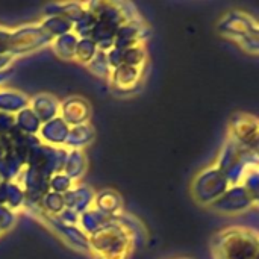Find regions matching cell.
Wrapping results in <instances>:
<instances>
[{
  "label": "cell",
  "instance_id": "4316f807",
  "mask_svg": "<svg viewBox=\"0 0 259 259\" xmlns=\"http://www.w3.org/2000/svg\"><path fill=\"white\" fill-rule=\"evenodd\" d=\"M39 209L44 211L46 214L49 215H53V217H58L64 209H65V202H64V196L62 194H58V193H53V191H49L42 200L39 202Z\"/></svg>",
  "mask_w": 259,
  "mask_h": 259
},
{
  "label": "cell",
  "instance_id": "f546056e",
  "mask_svg": "<svg viewBox=\"0 0 259 259\" xmlns=\"http://www.w3.org/2000/svg\"><path fill=\"white\" fill-rule=\"evenodd\" d=\"M85 68H87L91 74H94L96 77H100V79H105V80L109 79L111 71H112V68L109 67L108 58H106V52H100V50H99L97 55L93 58V61H91L88 65H85Z\"/></svg>",
  "mask_w": 259,
  "mask_h": 259
},
{
  "label": "cell",
  "instance_id": "74e56055",
  "mask_svg": "<svg viewBox=\"0 0 259 259\" xmlns=\"http://www.w3.org/2000/svg\"><path fill=\"white\" fill-rule=\"evenodd\" d=\"M12 73H14V68H9L6 71H0V88H3V85L12 77Z\"/></svg>",
  "mask_w": 259,
  "mask_h": 259
},
{
  "label": "cell",
  "instance_id": "ffe728a7",
  "mask_svg": "<svg viewBox=\"0 0 259 259\" xmlns=\"http://www.w3.org/2000/svg\"><path fill=\"white\" fill-rule=\"evenodd\" d=\"M94 138H96V129L91 124V121L80 124V126L70 127L65 149L67 150H85V147H88L94 141Z\"/></svg>",
  "mask_w": 259,
  "mask_h": 259
},
{
  "label": "cell",
  "instance_id": "7c38bea8",
  "mask_svg": "<svg viewBox=\"0 0 259 259\" xmlns=\"http://www.w3.org/2000/svg\"><path fill=\"white\" fill-rule=\"evenodd\" d=\"M29 108L36 114L41 123H46L59 117L61 100L50 93H38L29 97Z\"/></svg>",
  "mask_w": 259,
  "mask_h": 259
},
{
  "label": "cell",
  "instance_id": "9a60e30c",
  "mask_svg": "<svg viewBox=\"0 0 259 259\" xmlns=\"http://www.w3.org/2000/svg\"><path fill=\"white\" fill-rule=\"evenodd\" d=\"M0 205L9 208L15 214L24 211L26 208V194L18 181L0 184Z\"/></svg>",
  "mask_w": 259,
  "mask_h": 259
},
{
  "label": "cell",
  "instance_id": "7a4b0ae2",
  "mask_svg": "<svg viewBox=\"0 0 259 259\" xmlns=\"http://www.w3.org/2000/svg\"><path fill=\"white\" fill-rule=\"evenodd\" d=\"M135 249L134 237L117 222L90 237V258L93 259H131Z\"/></svg>",
  "mask_w": 259,
  "mask_h": 259
},
{
  "label": "cell",
  "instance_id": "7402d4cb",
  "mask_svg": "<svg viewBox=\"0 0 259 259\" xmlns=\"http://www.w3.org/2000/svg\"><path fill=\"white\" fill-rule=\"evenodd\" d=\"M77 41H79V38L73 32H70V33H65V35L55 38L49 47L61 61H74Z\"/></svg>",
  "mask_w": 259,
  "mask_h": 259
},
{
  "label": "cell",
  "instance_id": "6da1fadb",
  "mask_svg": "<svg viewBox=\"0 0 259 259\" xmlns=\"http://www.w3.org/2000/svg\"><path fill=\"white\" fill-rule=\"evenodd\" d=\"M87 8L94 12L97 18L91 39L97 44L100 52H108L114 47L115 35L121 24H124L127 20L141 18L138 9L129 2L94 0L87 2Z\"/></svg>",
  "mask_w": 259,
  "mask_h": 259
},
{
  "label": "cell",
  "instance_id": "277c9868",
  "mask_svg": "<svg viewBox=\"0 0 259 259\" xmlns=\"http://www.w3.org/2000/svg\"><path fill=\"white\" fill-rule=\"evenodd\" d=\"M52 41L53 38L44 32L39 23L23 24L15 29H11L8 53H11L15 58H20L36 50H41L44 47H49Z\"/></svg>",
  "mask_w": 259,
  "mask_h": 259
},
{
  "label": "cell",
  "instance_id": "8992f818",
  "mask_svg": "<svg viewBox=\"0 0 259 259\" xmlns=\"http://www.w3.org/2000/svg\"><path fill=\"white\" fill-rule=\"evenodd\" d=\"M67 153L68 150L65 147H52V146H46L41 143L30 155L27 165L39 170L42 175L50 178L62 171Z\"/></svg>",
  "mask_w": 259,
  "mask_h": 259
},
{
  "label": "cell",
  "instance_id": "cb8c5ba5",
  "mask_svg": "<svg viewBox=\"0 0 259 259\" xmlns=\"http://www.w3.org/2000/svg\"><path fill=\"white\" fill-rule=\"evenodd\" d=\"M41 27L44 29V32L52 36L53 39L61 36V35H65V33H70L73 32V23L68 21L67 18L61 17V15H50V17H44L41 21H39Z\"/></svg>",
  "mask_w": 259,
  "mask_h": 259
},
{
  "label": "cell",
  "instance_id": "5bb4252c",
  "mask_svg": "<svg viewBox=\"0 0 259 259\" xmlns=\"http://www.w3.org/2000/svg\"><path fill=\"white\" fill-rule=\"evenodd\" d=\"M93 208L108 217H117L124 212V200L117 190L103 188L100 191H96Z\"/></svg>",
  "mask_w": 259,
  "mask_h": 259
},
{
  "label": "cell",
  "instance_id": "3957f363",
  "mask_svg": "<svg viewBox=\"0 0 259 259\" xmlns=\"http://www.w3.org/2000/svg\"><path fill=\"white\" fill-rule=\"evenodd\" d=\"M26 212L33 215L38 222H41L46 228H49L65 246L73 249L80 255L90 256V238L79 229V226H68L58 220V217L49 215L39 209V206H26Z\"/></svg>",
  "mask_w": 259,
  "mask_h": 259
},
{
  "label": "cell",
  "instance_id": "f35d334b",
  "mask_svg": "<svg viewBox=\"0 0 259 259\" xmlns=\"http://www.w3.org/2000/svg\"><path fill=\"white\" fill-rule=\"evenodd\" d=\"M176 259H191V258H176Z\"/></svg>",
  "mask_w": 259,
  "mask_h": 259
},
{
  "label": "cell",
  "instance_id": "d6986e66",
  "mask_svg": "<svg viewBox=\"0 0 259 259\" xmlns=\"http://www.w3.org/2000/svg\"><path fill=\"white\" fill-rule=\"evenodd\" d=\"M29 106V96L18 90L0 88V112L15 115Z\"/></svg>",
  "mask_w": 259,
  "mask_h": 259
},
{
  "label": "cell",
  "instance_id": "ba28073f",
  "mask_svg": "<svg viewBox=\"0 0 259 259\" xmlns=\"http://www.w3.org/2000/svg\"><path fill=\"white\" fill-rule=\"evenodd\" d=\"M149 35H150L149 24L146 23L143 17L135 18V20H127L118 29L115 35L114 47L118 50H127V49L146 44Z\"/></svg>",
  "mask_w": 259,
  "mask_h": 259
},
{
  "label": "cell",
  "instance_id": "1f68e13d",
  "mask_svg": "<svg viewBox=\"0 0 259 259\" xmlns=\"http://www.w3.org/2000/svg\"><path fill=\"white\" fill-rule=\"evenodd\" d=\"M17 223V214L9 208L0 205V234L5 235L6 232L12 231Z\"/></svg>",
  "mask_w": 259,
  "mask_h": 259
},
{
  "label": "cell",
  "instance_id": "8fae6325",
  "mask_svg": "<svg viewBox=\"0 0 259 259\" xmlns=\"http://www.w3.org/2000/svg\"><path fill=\"white\" fill-rule=\"evenodd\" d=\"M68 134H70V126L61 117H56V118H53L50 121L42 123L36 137L46 146L65 147Z\"/></svg>",
  "mask_w": 259,
  "mask_h": 259
},
{
  "label": "cell",
  "instance_id": "52a82bcc",
  "mask_svg": "<svg viewBox=\"0 0 259 259\" xmlns=\"http://www.w3.org/2000/svg\"><path fill=\"white\" fill-rule=\"evenodd\" d=\"M49 179L46 175H42L39 170L26 165L21 176L18 178V182L21 184L24 194H26V206H38L42 197L50 191L49 188Z\"/></svg>",
  "mask_w": 259,
  "mask_h": 259
},
{
  "label": "cell",
  "instance_id": "d6a6232c",
  "mask_svg": "<svg viewBox=\"0 0 259 259\" xmlns=\"http://www.w3.org/2000/svg\"><path fill=\"white\" fill-rule=\"evenodd\" d=\"M79 214H76L74 211L65 208L59 215H58V220L64 225H68V226H77L79 225Z\"/></svg>",
  "mask_w": 259,
  "mask_h": 259
},
{
  "label": "cell",
  "instance_id": "484cf974",
  "mask_svg": "<svg viewBox=\"0 0 259 259\" xmlns=\"http://www.w3.org/2000/svg\"><path fill=\"white\" fill-rule=\"evenodd\" d=\"M99 47L91 38H79L74 53V61L80 65H88L97 55Z\"/></svg>",
  "mask_w": 259,
  "mask_h": 259
},
{
  "label": "cell",
  "instance_id": "8d00e7d4",
  "mask_svg": "<svg viewBox=\"0 0 259 259\" xmlns=\"http://www.w3.org/2000/svg\"><path fill=\"white\" fill-rule=\"evenodd\" d=\"M9 149H11V144H9L8 134L6 135H0V159L9 152Z\"/></svg>",
  "mask_w": 259,
  "mask_h": 259
},
{
  "label": "cell",
  "instance_id": "e0dca14e",
  "mask_svg": "<svg viewBox=\"0 0 259 259\" xmlns=\"http://www.w3.org/2000/svg\"><path fill=\"white\" fill-rule=\"evenodd\" d=\"M88 168V159L85 155V150H68L62 173L68 176L74 184H80L83 176L87 175Z\"/></svg>",
  "mask_w": 259,
  "mask_h": 259
},
{
  "label": "cell",
  "instance_id": "836d02e7",
  "mask_svg": "<svg viewBox=\"0 0 259 259\" xmlns=\"http://www.w3.org/2000/svg\"><path fill=\"white\" fill-rule=\"evenodd\" d=\"M14 129V115L0 112V135H6Z\"/></svg>",
  "mask_w": 259,
  "mask_h": 259
},
{
  "label": "cell",
  "instance_id": "d590c367",
  "mask_svg": "<svg viewBox=\"0 0 259 259\" xmlns=\"http://www.w3.org/2000/svg\"><path fill=\"white\" fill-rule=\"evenodd\" d=\"M15 59H17V58L12 56L11 53H2V55H0V71H6V70L12 68Z\"/></svg>",
  "mask_w": 259,
  "mask_h": 259
},
{
  "label": "cell",
  "instance_id": "9c48e42d",
  "mask_svg": "<svg viewBox=\"0 0 259 259\" xmlns=\"http://www.w3.org/2000/svg\"><path fill=\"white\" fill-rule=\"evenodd\" d=\"M144 71L146 68L123 64L111 71L108 83L115 93L131 94V93H135L141 87L143 79H144Z\"/></svg>",
  "mask_w": 259,
  "mask_h": 259
},
{
  "label": "cell",
  "instance_id": "ab89813d",
  "mask_svg": "<svg viewBox=\"0 0 259 259\" xmlns=\"http://www.w3.org/2000/svg\"><path fill=\"white\" fill-rule=\"evenodd\" d=\"M2 237H3V235H2V234H0V238H2Z\"/></svg>",
  "mask_w": 259,
  "mask_h": 259
},
{
  "label": "cell",
  "instance_id": "44dd1931",
  "mask_svg": "<svg viewBox=\"0 0 259 259\" xmlns=\"http://www.w3.org/2000/svg\"><path fill=\"white\" fill-rule=\"evenodd\" d=\"M24 168H26V161L12 149H9V152L0 159V179L3 182L18 181Z\"/></svg>",
  "mask_w": 259,
  "mask_h": 259
},
{
  "label": "cell",
  "instance_id": "4fadbf2b",
  "mask_svg": "<svg viewBox=\"0 0 259 259\" xmlns=\"http://www.w3.org/2000/svg\"><path fill=\"white\" fill-rule=\"evenodd\" d=\"M94 197H96V191L91 187H88L82 182L76 184L67 194H64L65 208H68L80 215L85 211H88L90 208H93Z\"/></svg>",
  "mask_w": 259,
  "mask_h": 259
},
{
  "label": "cell",
  "instance_id": "4dcf8cb0",
  "mask_svg": "<svg viewBox=\"0 0 259 259\" xmlns=\"http://www.w3.org/2000/svg\"><path fill=\"white\" fill-rule=\"evenodd\" d=\"M74 185L76 184L68 176H65L62 171L50 176V179H49V188H50V191L58 193V194H62V196L67 194Z\"/></svg>",
  "mask_w": 259,
  "mask_h": 259
},
{
  "label": "cell",
  "instance_id": "d4e9b609",
  "mask_svg": "<svg viewBox=\"0 0 259 259\" xmlns=\"http://www.w3.org/2000/svg\"><path fill=\"white\" fill-rule=\"evenodd\" d=\"M115 222L120 223L121 226H124V228L131 232V235L134 237L137 246H138V244H143V243L146 241V238H147V231H146L144 225H143L135 215H132V214H129V212L124 211V212H121L120 215L115 217Z\"/></svg>",
  "mask_w": 259,
  "mask_h": 259
},
{
  "label": "cell",
  "instance_id": "ac0fdd59",
  "mask_svg": "<svg viewBox=\"0 0 259 259\" xmlns=\"http://www.w3.org/2000/svg\"><path fill=\"white\" fill-rule=\"evenodd\" d=\"M87 9L85 2H59V3H50L42 8L44 17L50 15H61L71 21L73 24L82 17V14Z\"/></svg>",
  "mask_w": 259,
  "mask_h": 259
},
{
  "label": "cell",
  "instance_id": "2e32d148",
  "mask_svg": "<svg viewBox=\"0 0 259 259\" xmlns=\"http://www.w3.org/2000/svg\"><path fill=\"white\" fill-rule=\"evenodd\" d=\"M115 223V217H108L97 211L96 208H90L79 217V229L90 238L91 235L103 231L105 228L111 226Z\"/></svg>",
  "mask_w": 259,
  "mask_h": 259
},
{
  "label": "cell",
  "instance_id": "83f0119b",
  "mask_svg": "<svg viewBox=\"0 0 259 259\" xmlns=\"http://www.w3.org/2000/svg\"><path fill=\"white\" fill-rule=\"evenodd\" d=\"M147 61H149V52L146 49V44L123 50V64H126V65L146 68Z\"/></svg>",
  "mask_w": 259,
  "mask_h": 259
},
{
  "label": "cell",
  "instance_id": "5b68a950",
  "mask_svg": "<svg viewBox=\"0 0 259 259\" xmlns=\"http://www.w3.org/2000/svg\"><path fill=\"white\" fill-rule=\"evenodd\" d=\"M229 187L228 178L215 167L202 170L191 184V194L199 205L211 206Z\"/></svg>",
  "mask_w": 259,
  "mask_h": 259
},
{
  "label": "cell",
  "instance_id": "f1b7e54d",
  "mask_svg": "<svg viewBox=\"0 0 259 259\" xmlns=\"http://www.w3.org/2000/svg\"><path fill=\"white\" fill-rule=\"evenodd\" d=\"M96 23H97V18H96L94 12H91L87 8L85 12L82 14V17L73 24V33L77 38H91V33H93V29H94Z\"/></svg>",
  "mask_w": 259,
  "mask_h": 259
},
{
  "label": "cell",
  "instance_id": "603a6c76",
  "mask_svg": "<svg viewBox=\"0 0 259 259\" xmlns=\"http://www.w3.org/2000/svg\"><path fill=\"white\" fill-rule=\"evenodd\" d=\"M41 121L36 117V114L27 106L24 109H21L20 112H17L14 115V127L17 131H20L21 134L26 135H38L39 129H41Z\"/></svg>",
  "mask_w": 259,
  "mask_h": 259
},
{
  "label": "cell",
  "instance_id": "60d3db41",
  "mask_svg": "<svg viewBox=\"0 0 259 259\" xmlns=\"http://www.w3.org/2000/svg\"><path fill=\"white\" fill-rule=\"evenodd\" d=\"M0 184H2V179H0Z\"/></svg>",
  "mask_w": 259,
  "mask_h": 259
},
{
  "label": "cell",
  "instance_id": "e575fe53",
  "mask_svg": "<svg viewBox=\"0 0 259 259\" xmlns=\"http://www.w3.org/2000/svg\"><path fill=\"white\" fill-rule=\"evenodd\" d=\"M9 35H11V29L0 26V55L2 53H8Z\"/></svg>",
  "mask_w": 259,
  "mask_h": 259
},
{
  "label": "cell",
  "instance_id": "30bf717a",
  "mask_svg": "<svg viewBox=\"0 0 259 259\" xmlns=\"http://www.w3.org/2000/svg\"><path fill=\"white\" fill-rule=\"evenodd\" d=\"M91 105L82 96H68L61 100L59 117L70 126H80L91 120Z\"/></svg>",
  "mask_w": 259,
  "mask_h": 259
}]
</instances>
